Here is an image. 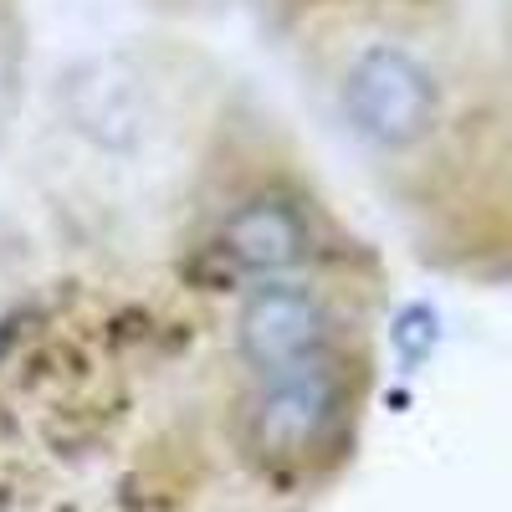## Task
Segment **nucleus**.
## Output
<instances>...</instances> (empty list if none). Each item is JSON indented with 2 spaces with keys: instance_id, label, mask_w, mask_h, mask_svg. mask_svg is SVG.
I'll list each match as a JSON object with an SVG mask.
<instances>
[{
  "instance_id": "f257e3e1",
  "label": "nucleus",
  "mask_w": 512,
  "mask_h": 512,
  "mask_svg": "<svg viewBox=\"0 0 512 512\" xmlns=\"http://www.w3.org/2000/svg\"><path fill=\"white\" fill-rule=\"evenodd\" d=\"M349 420L354 369L338 354H323L313 364L251 379V395L241 405V446L272 477L313 472L344 446Z\"/></svg>"
},
{
  "instance_id": "f03ea898",
  "label": "nucleus",
  "mask_w": 512,
  "mask_h": 512,
  "mask_svg": "<svg viewBox=\"0 0 512 512\" xmlns=\"http://www.w3.org/2000/svg\"><path fill=\"white\" fill-rule=\"evenodd\" d=\"M338 113L379 154H410L436 139L446 118L441 72L405 41H369L359 47L333 82Z\"/></svg>"
},
{
  "instance_id": "7ed1b4c3",
  "label": "nucleus",
  "mask_w": 512,
  "mask_h": 512,
  "mask_svg": "<svg viewBox=\"0 0 512 512\" xmlns=\"http://www.w3.org/2000/svg\"><path fill=\"white\" fill-rule=\"evenodd\" d=\"M236 354L251 379L338 354V313L318 287L297 277L256 282L236 313Z\"/></svg>"
},
{
  "instance_id": "20e7f679",
  "label": "nucleus",
  "mask_w": 512,
  "mask_h": 512,
  "mask_svg": "<svg viewBox=\"0 0 512 512\" xmlns=\"http://www.w3.org/2000/svg\"><path fill=\"white\" fill-rule=\"evenodd\" d=\"M221 251H226L231 267L272 282V277H287L292 267H303L313 256V221L292 195H282L272 185L251 190L221 221Z\"/></svg>"
}]
</instances>
